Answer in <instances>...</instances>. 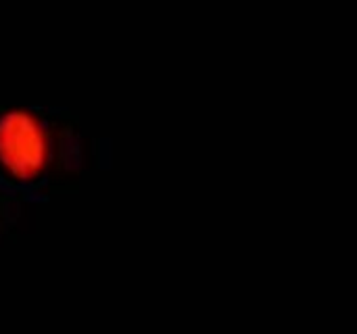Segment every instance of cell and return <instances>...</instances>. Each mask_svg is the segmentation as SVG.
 Listing matches in <instances>:
<instances>
[{
  "label": "cell",
  "instance_id": "6da1fadb",
  "mask_svg": "<svg viewBox=\"0 0 357 334\" xmlns=\"http://www.w3.org/2000/svg\"><path fill=\"white\" fill-rule=\"evenodd\" d=\"M84 163L86 138L65 109L0 107V186L21 203H46Z\"/></svg>",
  "mask_w": 357,
  "mask_h": 334
},
{
  "label": "cell",
  "instance_id": "7a4b0ae2",
  "mask_svg": "<svg viewBox=\"0 0 357 334\" xmlns=\"http://www.w3.org/2000/svg\"><path fill=\"white\" fill-rule=\"evenodd\" d=\"M25 203H21L17 197H13L6 188L0 186V249L4 247V243L13 236L19 218H21V209Z\"/></svg>",
  "mask_w": 357,
  "mask_h": 334
}]
</instances>
